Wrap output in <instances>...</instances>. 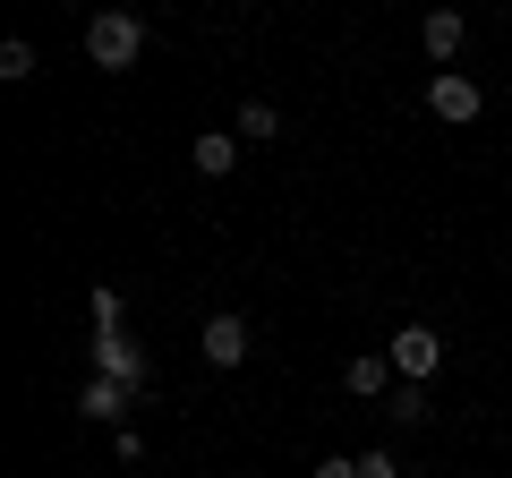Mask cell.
Instances as JSON below:
<instances>
[{
    "instance_id": "cell-5",
    "label": "cell",
    "mask_w": 512,
    "mask_h": 478,
    "mask_svg": "<svg viewBox=\"0 0 512 478\" xmlns=\"http://www.w3.org/2000/svg\"><path fill=\"white\" fill-rule=\"evenodd\" d=\"M197 350L205 359H214V368H239V359H248V316H205V333H197Z\"/></svg>"
},
{
    "instance_id": "cell-15",
    "label": "cell",
    "mask_w": 512,
    "mask_h": 478,
    "mask_svg": "<svg viewBox=\"0 0 512 478\" xmlns=\"http://www.w3.org/2000/svg\"><path fill=\"white\" fill-rule=\"evenodd\" d=\"M316 478H359V461H342V453H325V461H316Z\"/></svg>"
},
{
    "instance_id": "cell-10",
    "label": "cell",
    "mask_w": 512,
    "mask_h": 478,
    "mask_svg": "<svg viewBox=\"0 0 512 478\" xmlns=\"http://www.w3.org/2000/svg\"><path fill=\"white\" fill-rule=\"evenodd\" d=\"M0 77H9V86H26V77H35V43H26V35L0 43Z\"/></svg>"
},
{
    "instance_id": "cell-7",
    "label": "cell",
    "mask_w": 512,
    "mask_h": 478,
    "mask_svg": "<svg viewBox=\"0 0 512 478\" xmlns=\"http://www.w3.org/2000/svg\"><path fill=\"white\" fill-rule=\"evenodd\" d=\"M419 43H427V60H453L461 43H470V26H461V9H427V26H419Z\"/></svg>"
},
{
    "instance_id": "cell-11",
    "label": "cell",
    "mask_w": 512,
    "mask_h": 478,
    "mask_svg": "<svg viewBox=\"0 0 512 478\" xmlns=\"http://www.w3.org/2000/svg\"><path fill=\"white\" fill-rule=\"evenodd\" d=\"M86 308H94V333H128V325H120V291H103V282H94Z\"/></svg>"
},
{
    "instance_id": "cell-8",
    "label": "cell",
    "mask_w": 512,
    "mask_h": 478,
    "mask_svg": "<svg viewBox=\"0 0 512 478\" xmlns=\"http://www.w3.org/2000/svg\"><path fill=\"white\" fill-rule=\"evenodd\" d=\"M188 163H197V171H205V180H222V171H231V163H239V129H205V137H197V146H188Z\"/></svg>"
},
{
    "instance_id": "cell-2",
    "label": "cell",
    "mask_w": 512,
    "mask_h": 478,
    "mask_svg": "<svg viewBox=\"0 0 512 478\" xmlns=\"http://www.w3.org/2000/svg\"><path fill=\"white\" fill-rule=\"evenodd\" d=\"M384 359H393V376H402V385H427V376L444 368V342H436V325H402Z\"/></svg>"
},
{
    "instance_id": "cell-14",
    "label": "cell",
    "mask_w": 512,
    "mask_h": 478,
    "mask_svg": "<svg viewBox=\"0 0 512 478\" xmlns=\"http://www.w3.org/2000/svg\"><path fill=\"white\" fill-rule=\"evenodd\" d=\"M359 478H402V470H393V453H359Z\"/></svg>"
},
{
    "instance_id": "cell-3",
    "label": "cell",
    "mask_w": 512,
    "mask_h": 478,
    "mask_svg": "<svg viewBox=\"0 0 512 478\" xmlns=\"http://www.w3.org/2000/svg\"><path fill=\"white\" fill-rule=\"evenodd\" d=\"M427 111H436V120H453V129H470L478 111H487V94H478V77L436 69V77H427Z\"/></svg>"
},
{
    "instance_id": "cell-1",
    "label": "cell",
    "mask_w": 512,
    "mask_h": 478,
    "mask_svg": "<svg viewBox=\"0 0 512 478\" xmlns=\"http://www.w3.org/2000/svg\"><path fill=\"white\" fill-rule=\"evenodd\" d=\"M86 60L94 69H137V60H146V26L128 18V9H103V18H86Z\"/></svg>"
},
{
    "instance_id": "cell-4",
    "label": "cell",
    "mask_w": 512,
    "mask_h": 478,
    "mask_svg": "<svg viewBox=\"0 0 512 478\" xmlns=\"http://www.w3.org/2000/svg\"><path fill=\"white\" fill-rule=\"evenodd\" d=\"M94 376H111V385L146 393V350L128 342V333H94Z\"/></svg>"
},
{
    "instance_id": "cell-13",
    "label": "cell",
    "mask_w": 512,
    "mask_h": 478,
    "mask_svg": "<svg viewBox=\"0 0 512 478\" xmlns=\"http://www.w3.org/2000/svg\"><path fill=\"white\" fill-rule=\"evenodd\" d=\"M393 419L419 427V419H427V393H419V385H393Z\"/></svg>"
},
{
    "instance_id": "cell-6",
    "label": "cell",
    "mask_w": 512,
    "mask_h": 478,
    "mask_svg": "<svg viewBox=\"0 0 512 478\" xmlns=\"http://www.w3.org/2000/svg\"><path fill=\"white\" fill-rule=\"evenodd\" d=\"M342 385L359 393V402H376V393H393V359H384V350H359V359L342 368Z\"/></svg>"
},
{
    "instance_id": "cell-9",
    "label": "cell",
    "mask_w": 512,
    "mask_h": 478,
    "mask_svg": "<svg viewBox=\"0 0 512 478\" xmlns=\"http://www.w3.org/2000/svg\"><path fill=\"white\" fill-rule=\"evenodd\" d=\"M120 410H128V385H111V376H86V393H77V419H120Z\"/></svg>"
},
{
    "instance_id": "cell-12",
    "label": "cell",
    "mask_w": 512,
    "mask_h": 478,
    "mask_svg": "<svg viewBox=\"0 0 512 478\" xmlns=\"http://www.w3.org/2000/svg\"><path fill=\"white\" fill-rule=\"evenodd\" d=\"M274 129H282V111H274V103H248V111H239V137H256V146H265Z\"/></svg>"
}]
</instances>
